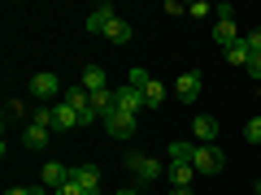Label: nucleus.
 Listing matches in <instances>:
<instances>
[{
    "label": "nucleus",
    "instance_id": "nucleus-23",
    "mask_svg": "<svg viewBox=\"0 0 261 195\" xmlns=\"http://www.w3.org/2000/svg\"><path fill=\"white\" fill-rule=\"evenodd\" d=\"M53 195H87V191H83V186H79V182H74V178H70V182H65V186H57V191H53Z\"/></svg>",
    "mask_w": 261,
    "mask_h": 195
},
{
    "label": "nucleus",
    "instance_id": "nucleus-26",
    "mask_svg": "<svg viewBox=\"0 0 261 195\" xmlns=\"http://www.w3.org/2000/svg\"><path fill=\"white\" fill-rule=\"evenodd\" d=\"M244 44H248L252 52H261V26H257V30H248V35H244Z\"/></svg>",
    "mask_w": 261,
    "mask_h": 195
},
{
    "label": "nucleus",
    "instance_id": "nucleus-16",
    "mask_svg": "<svg viewBox=\"0 0 261 195\" xmlns=\"http://www.w3.org/2000/svg\"><path fill=\"white\" fill-rule=\"evenodd\" d=\"M105 39H109V44H126V39H130V22L126 18H113L109 26H105Z\"/></svg>",
    "mask_w": 261,
    "mask_h": 195
},
{
    "label": "nucleus",
    "instance_id": "nucleus-12",
    "mask_svg": "<svg viewBox=\"0 0 261 195\" xmlns=\"http://www.w3.org/2000/svg\"><path fill=\"white\" fill-rule=\"evenodd\" d=\"M79 87H87V91H109V78H105V70H100V65H87V70H83V78H79Z\"/></svg>",
    "mask_w": 261,
    "mask_h": 195
},
{
    "label": "nucleus",
    "instance_id": "nucleus-13",
    "mask_svg": "<svg viewBox=\"0 0 261 195\" xmlns=\"http://www.w3.org/2000/svg\"><path fill=\"white\" fill-rule=\"evenodd\" d=\"M79 126V109H70V104H57V109H53V130H74Z\"/></svg>",
    "mask_w": 261,
    "mask_h": 195
},
{
    "label": "nucleus",
    "instance_id": "nucleus-22",
    "mask_svg": "<svg viewBox=\"0 0 261 195\" xmlns=\"http://www.w3.org/2000/svg\"><path fill=\"white\" fill-rule=\"evenodd\" d=\"M22 113H27V109H22V100H9V104H5V121H18Z\"/></svg>",
    "mask_w": 261,
    "mask_h": 195
},
{
    "label": "nucleus",
    "instance_id": "nucleus-8",
    "mask_svg": "<svg viewBox=\"0 0 261 195\" xmlns=\"http://www.w3.org/2000/svg\"><path fill=\"white\" fill-rule=\"evenodd\" d=\"M39 182L48 186V191H57V186L70 182V165H61V160H44V178Z\"/></svg>",
    "mask_w": 261,
    "mask_h": 195
},
{
    "label": "nucleus",
    "instance_id": "nucleus-7",
    "mask_svg": "<svg viewBox=\"0 0 261 195\" xmlns=\"http://www.w3.org/2000/svg\"><path fill=\"white\" fill-rule=\"evenodd\" d=\"M70 178H74L87 195H100V169L96 165H70Z\"/></svg>",
    "mask_w": 261,
    "mask_h": 195
},
{
    "label": "nucleus",
    "instance_id": "nucleus-5",
    "mask_svg": "<svg viewBox=\"0 0 261 195\" xmlns=\"http://www.w3.org/2000/svg\"><path fill=\"white\" fill-rule=\"evenodd\" d=\"M113 109H118V113H130V117H140L148 104H144V95L126 83V87H113Z\"/></svg>",
    "mask_w": 261,
    "mask_h": 195
},
{
    "label": "nucleus",
    "instance_id": "nucleus-2",
    "mask_svg": "<svg viewBox=\"0 0 261 195\" xmlns=\"http://www.w3.org/2000/svg\"><path fill=\"white\" fill-rule=\"evenodd\" d=\"M126 169L135 174V186H148V182H157L166 169H161V160H152V156H140V152H130L126 156Z\"/></svg>",
    "mask_w": 261,
    "mask_h": 195
},
{
    "label": "nucleus",
    "instance_id": "nucleus-1",
    "mask_svg": "<svg viewBox=\"0 0 261 195\" xmlns=\"http://www.w3.org/2000/svg\"><path fill=\"white\" fill-rule=\"evenodd\" d=\"M130 87L144 95V104H148V109H157V104L166 100V83H157V78L144 74V70H130Z\"/></svg>",
    "mask_w": 261,
    "mask_h": 195
},
{
    "label": "nucleus",
    "instance_id": "nucleus-17",
    "mask_svg": "<svg viewBox=\"0 0 261 195\" xmlns=\"http://www.w3.org/2000/svg\"><path fill=\"white\" fill-rule=\"evenodd\" d=\"M166 174H170V182H174V186H192L196 165H174V160H170V165H166Z\"/></svg>",
    "mask_w": 261,
    "mask_h": 195
},
{
    "label": "nucleus",
    "instance_id": "nucleus-10",
    "mask_svg": "<svg viewBox=\"0 0 261 195\" xmlns=\"http://www.w3.org/2000/svg\"><path fill=\"white\" fill-rule=\"evenodd\" d=\"M48 139H53V126H44V121H31V126L22 130V143H27V148H48Z\"/></svg>",
    "mask_w": 261,
    "mask_h": 195
},
{
    "label": "nucleus",
    "instance_id": "nucleus-6",
    "mask_svg": "<svg viewBox=\"0 0 261 195\" xmlns=\"http://www.w3.org/2000/svg\"><path fill=\"white\" fill-rule=\"evenodd\" d=\"M135 121H140V117H130V113H118V109H113L109 117H105V130H109V139H130V135H135Z\"/></svg>",
    "mask_w": 261,
    "mask_h": 195
},
{
    "label": "nucleus",
    "instance_id": "nucleus-3",
    "mask_svg": "<svg viewBox=\"0 0 261 195\" xmlns=\"http://www.w3.org/2000/svg\"><path fill=\"white\" fill-rule=\"evenodd\" d=\"M192 165H196V174H222L226 156L218 152V143H196V152H192Z\"/></svg>",
    "mask_w": 261,
    "mask_h": 195
},
{
    "label": "nucleus",
    "instance_id": "nucleus-18",
    "mask_svg": "<svg viewBox=\"0 0 261 195\" xmlns=\"http://www.w3.org/2000/svg\"><path fill=\"white\" fill-rule=\"evenodd\" d=\"M65 104H70V109H79L83 113L87 104H92V91H87V87H65V95H61Z\"/></svg>",
    "mask_w": 261,
    "mask_h": 195
},
{
    "label": "nucleus",
    "instance_id": "nucleus-14",
    "mask_svg": "<svg viewBox=\"0 0 261 195\" xmlns=\"http://www.w3.org/2000/svg\"><path fill=\"white\" fill-rule=\"evenodd\" d=\"M192 130H196V139H200V143H214V139H218V117L200 113V117L192 121Z\"/></svg>",
    "mask_w": 261,
    "mask_h": 195
},
{
    "label": "nucleus",
    "instance_id": "nucleus-24",
    "mask_svg": "<svg viewBox=\"0 0 261 195\" xmlns=\"http://www.w3.org/2000/svg\"><path fill=\"white\" fill-rule=\"evenodd\" d=\"M248 74H252V83H261V52L248 56Z\"/></svg>",
    "mask_w": 261,
    "mask_h": 195
},
{
    "label": "nucleus",
    "instance_id": "nucleus-9",
    "mask_svg": "<svg viewBox=\"0 0 261 195\" xmlns=\"http://www.w3.org/2000/svg\"><path fill=\"white\" fill-rule=\"evenodd\" d=\"M174 95L183 104H192L196 95H200V74H196V70H187V74H178V83H174Z\"/></svg>",
    "mask_w": 261,
    "mask_h": 195
},
{
    "label": "nucleus",
    "instance_id": "nucleus-29",
    "mask_svg": "<svg viewBox=\"0 0 261 195\" xmlns=\"http://www.w3.org/2000/svg\"><path fill=\"white\" fill-rule=\"evenodd\" d=\"M252 191H257V195H261V182H257V186H252Z\"/></svg>",
    "mask_w": 261,
    "mask_h": 195
},
{
    "label": "nucleus",
    "instance_id": "nucleus-20",
    "mask_svg": "<svg viewBox=\"0 0 261 195\" xmlns=\"http://www.w3.org/2000/svg\"><path fill=\"white\" fill-rule=\"evenodd\" d=\"M248 56H252V48L244 44V39H240V44H231V48H226V61H231V65H244V70H248Z\"/></svg>",
    "mask_w": 261,
    "mask_h": 195
},
{
    "label": "nucleus",
    "instance_id": "nucleus-21",
    "mask_svg": "<svg viewBox=\"0 0 261 195\" xmlns=\"http://www.w3.org/2000/svg\"><path fill=\"white\" fill-rule=\"evenodd\" d=\"M244 139H248V143H261V113H257V117H248V126H244Z\"/></svg>",
    "mask_w": 261,
    "mask_h": 195
},
{
    "label": "nucleus",
    "instance_id": "nucleus-4",
    "mask_svg": "<svg viewBox=\"0 0 261 195\" xmlns=\"http://www.w3.org/2000/svg\"><path fill=\"white\" fill-rule=\"evenodd\" d=\"M31 95H35V100H57V95H65V87H61V78L57 74H48V70H39L35 78H31Z\"/></svg>",
    "mask_w": 261,
    "mask_h": 195
},
{
    "label": "nucleus",
    "instance_id": "nucleus-15",
    "mask_svg": "<svg viewBox=\"0 0 261 195\" xmlns=\"http://www.w3.org/2000/svg\"><path fill=\"white\" fill-rule=\"evenodd\" d=\"M214 44H218V48L240 44V30H235V22H218V26H214Z\"/></svg>",
    "mask_w": 261,
    "mask_h": 195
},
{
    "label": "nucleus",
    "instance_id": "nucleus-27",
    "mask_svg": "<svg viewBox=\"0 0 261 195\" xmlns=\"http://www.w3.org/2000/svg\"><path fill=\"white\" fill-rule=\"evenodd\" d=\"M113 195H140V186H122V191H113Z\"/></svg>",
    "mask_w": 261,
    "mask_h": 195
},
{
    "label": "nucleus",
    "instance_id": "nucleus-28",
    "mask_svg": "<svg viewBox=\"0 0 261 195\" xmlns=\"http://www.w3.org/2000/svg\"><path fill=\"white\" fill-rule=\"evenodd\" d=\"M170 195H196V191H192V186H174V191H170Z\"/></svg>",
    "mask_w": 261,
    "mask_h": 195
},
{
    "label": "nucleus",
    "instance_id": "nucleus-11",
    "mask_svg": "<svg viewBox=\"0 0 261 195\" xmlns=\"http://www.w3.org/2000/svg\"><path fill=\"white\" fill-rule=\"evenodd\" d=\"M113 18H118V13H113V5H96V9L87 13V30H92V35H105V26H109Z\"/></svg>",
    "mask_w": 261,
    "mask_h": 195
},
{
    "label": "nucleus",
    "instance_id": "nucleus-25",
    "mask_svg": "<svg viewBox=\"0 0 261 195\" xmlns=\"http://www.w3.org/2000/svg\"><path fill=\"white\" fill-rule=\"evenodd\" d=\"M205 13H214V9L205 5V0H196V5H187V18H205Z\"/></svg>",
    "mask_w": 261,
    "mask_h": 195
},
{
    "label": "nucleus",
    "instance_id": "nucleus-19",
    "mask_svg": "<svg viewBox=\"0 0 261 195\" xmlns=\"http://www.w3.org/2000/svg\"><path fill=\"white\" fill-rule=\"evenodd\" d=\"M170 160H174V165H192V152H196V143H170Z\"/></svg>",
    "mask_w": 261,
    "mask_h": 195
}]
</instances>
